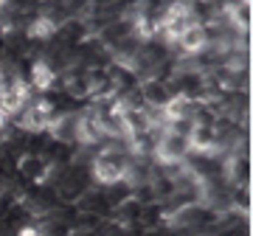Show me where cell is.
<instances>
[{"mask_svg": "<svg viewBox=\"0 0 253 236\" xmlns=\"http://www.w3.org/2000/svg\"><path fill=\"white\" fill-rule=\"evenodd\" d=\"M126 163H129V155H126V152L101 149V152H96V157H93L90 174H93V180H96V183H101V186H110V183L124 180Z\"/></svg>", "mask_w": 253, "mask_h": 236, "instance_id": "obj_1", "label": "cell"}, {"mask_svg": "<svg viewBox=\"0 0 253 236\" xmlns=\"http://www.w3.org/2000/svg\"><path fill=\"white\" fill-rule=\"evenodd\" d=\"M191 152V144L186 135H177V132H163L161 141H158V149H155V160L158 163H183L186 155Z\"/></svg>", "mask_w": 253, "mask_h": 236, "instance_id": "obj_2", "label": "cell"}, {"mask_svg": "<svg viewBox=\"0 0 253 236\" xmlns=\"http://www.w3.org/2000/svg\"><path fill=\"white\" fill-rule=\"evenodd\" d=\"M48 172H51V163H48V157H42V155H23L17 160V166H14V174L23 177L26 183L45 180Z\"/></svg>", "mask_w": 253, "mask_h": 236, "instance_id": "obj_3", "label": "cell"}, {"mask_svg": "<svg viewBox=\"0 0 253 236\" xmlns=\"http://www.w3.org/2000/svg\"><path fill=\"white\" fill-rule=\"evenodd\" d=\"M141 84V96H144V107H166L169 99H172V87L169 82H161V79H146Z\"/></svg>", "mask_w": 253, "mask_h": 236, "instance_id": "obj_4", "label": "cell"}, {"mask_svg": "<svg viewBox=\"0 0 253 236\" xmlns=\"http://www.w3.org/2000/svg\"><path fill=\"white\" fill-rule=\"evenodd\" d=\"M225 180L231 186H251V155H228Z\"/></svg>", "mask_w": 253, "mask_h": 236, "instance_id": "obj_5", "label": "cell"}, {"mask_svg": "<svg viewBox=\"0 0 253 236\" xmlns=\"http://www.w3.org/2000/svg\"><path fill=\"white\" fill-rule=\"evenodd\" d=\"M28 84H34L37 90L48 93L56 87V73L45 62H31V68H28Z\"/></svg>", "mask_w": 253, "mask_h": 236, "instance_id": "obj_6", "label": "cell"}, {"mask_svg": "<svg viewBox=\"0 0 253 236\" xmlns=\"http://www.w3.org/2000/svg\"><path fill=\"white\" fill-rule=\"evenodd\" d=\"M228 197H231L234 211H239V214L251 211V186H234V189H228Z\"/></svg>", "mask_w": 253, "mask_h": 236, "instance_id": "obj_7", "label": "cell"}, {"mask_svg": "<svg viewBox=\"0 0 253 236\" xmlns=\"http://www.w3.org/2000/svg\"><path fill=\"white\" fill-rule=\"evenodd\" d=\"M17 236H42V231H40V225H31L28 222V225H23L17 231Z\"/></svg>", "mask_w": 253, "mask_h": 236, "instance_id": "obj_8", "label": "cell"}, {"mask_svg": "<svg viewBox=\"0 0 253 236\" xmlns=\"http://www.w3.org/2000/svg\"><path fill=\"white\" fill-rule=\"evenodd\" d=\"M9 121H11V118L6 116V113H3V110H0V132H3V129L9 127Z\"/></svg>", "mask_w": 253, "mask_h": 236, "instance_id": "obj_9", "label": "cell"}, {"mask_svg": "<svg viewBox=\"0 0 253 236\" xmlns=\"http://www.w3.org/2000/svg\"><path fill=\"white\" fill-rule=\"evenodd\" d=\"M0 84H3V76H0Z\"/></svg>", "mask_w": 253, "mask_h": 236, "instance_id": "obj_10", "label": "cell"}]
</instances>
